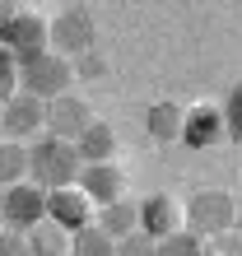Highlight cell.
Wrapping results in <instances>:
<instances>
[{
  "instance_id": "6da1fadb",
  "label": "cell",
  "mask_w": 242,
  "mask_h": 256,
  "mask_svg": "<svg viewBox=\"0 0 242 256\" xmlns=\"http://www.w3.org/2000/svg\"><path fill=\"white\" fill-rule=\"evenodd\" d=\"M80 172H84V163L70 140H56V135L42 130L38 144H28V182L38 191H66L80 182Z\"/></svg>"
},
{
  "instance_id": "7a4b0ae2",
  "label": "cell",
  "mask_w": 242,
  "mask_h": 256,
  "mask_svg": "<svg viewBox=\"0 0 242 256\" xmlns=\"http://www.w3.org/2000/svg\"><path fill=\"white\" fill-rule=\"evenodd\" d=\"M238 224V200L228 191H219V186H210V191H196L186 210H182V228L196 233L205 242V238H219V233H228Z\"/></svg>"
},
{
  "instance_id": "3957f363",
  "label": "cell",
  "mask_w": 242,
  "mask_h": 256,
  "mask_svg": "<svg viewBox=\"0 0 242 256\" xmlns=\"http://www.w3.org/2000/svg\"><path fill=\"white\" fill-rule=\"evenodd\" d=\"M94 38H98V24L84 5H66L47 19V47L66 61H80L84 52H94Z\"/></svg>"
},
{
  "instance_id": "277c9868",
  "label": "cell",
  "mask_w": 242,
  "mask_h": 256,
  "mask_svg": "<svg viewBox=\"0 0 242 256\" xmlns=\"http://www.w3.org/2000/svg\"><path fill=\"white\" fill-rule=\"evenodd\" d=\"M70 80H74V66L56 52H42L38 61L19 66V94L38 98V102H56L70 94Z\"/></svg>"
},
{
  "instance_id": "5b68a950",
  "label": "cell",
  "mask_w": 242,
  "mask_h": 256,
  "mask_svg": "<svg viewBox=\"0 0 242 256\" xmlns=\"http://www.w3.org/2000/svg\"><path fill=\"white\" fill-rule=\"evenodd\" d=\"M0 219L10 233H33L47 219V191H38L33 182H19L10 191H0Z\"/></svg>"
},
{
  "instance_id": "8992f818",
  "label": "cell",
  "mask_w": 242,
  "mask_h": 256,
  "mask_svg": "<svg viewBox=\"0 0 242 256\" xmlns=\"http://www.w3.org/2000/svg\"><path fill=\"white\" fill-rule=\"evenodd\" d=\"M0 47H5L19 66L38 61L42 52H52V47H47V19L33 14V10H19V14L10 19V28L0 33Z\"/></svg>"
},
{
  "instance_id": "52a82bcc",
  "label": "cell",
  "mask_w": 242,
  "mask_h": 256,
  "mask_svg": "<svg viewBox=\"0 0 242 256\" xmlns=\"http://www.w3.org/2000/svg\"><path fill=\"white\" fill-rule=\"evenodd\" d=\"M94 200H88V196L80 191V186H66V191H47V219L56 224L60 233H84L88 224H94Z\"/></svg>"
},
{
  "instance_id": "ba28073f",
  "label": "cell",
  "mask_w": 242,
  "mask_h": 256,
  "mask_svg": "<svg viewBox=\"0 0 242 256\" xmlns=\"http://www.w3.org/2000/svg\"><path fill=\"white\" fill-rule=\"evenodd\" d=\"M135 210H140V233H149L154 242L182 233V200H177V196H168V191H149L144 200H135Z\"/></svg>"
},
{
  "instance_id": "9c48e42d",
  "label": "cell",
  "mask_w": 242,
  "mask_h": 256,
  "mask_svg": "<svg viewBox=\"0 0 242 256\" xmlns=\"http://www.w3.org/2000/svg\"><path fill=\"white\" fill-rule=\"evenodd\" d=\"M0 130L10 140H38L47 130V102L28 98V94H14L5 108H0Z\"/></svg>"
},
{
  "instance_id": "30bf717a",
  "label": "cell",
  "mask_w": 242,
  "mask_h": 256,
  "mask_svg": "<svg viewBox=\"0 0 242 256\" xmlns=\"http://www.w3.org/2000/svg\"><path fill=\"white\" fill-rule=\"evenodd\" d=\"M98 116H94V108H88L84 98H56V102H47V135H56V140H80V135L94 126Z\"/></svg>"
},
{
  "instance_id": "8fae6325",
  "label": "cell",
  "mask_w": 242,
  "mask_h": 256,
  "mask_svg": "<svg viewBox=\"0 0 242 256\" xmlns=\"http://www.w3.org/2000/svg\"><path fill=\"white\" fill-rule=\"evenodd\" d=\"M182 140L186 149H210L224 140V112L219 102H196V108L182 112Z\"/></svg>"
},
{
  "instance_id": "7c38bea8",
  "label": "cell",
  "mask_w": 242,
  "mask_h": 256,
  "mask_svg": "<svg viewBox=\"0 0 242 256\" xmlns=\"http://www.w3.org/2000/svg\"><path fill=\"white\" fill-rule=\"evenodd\" d=\"M74 186H80L88 200H94V210L112 205V200H126V177H121L116 163H94V168H84Z\"/></svg>"
},
{
  "instance_id": "4fadbf2b",
  "label": "cell",
  "mask_w": 242,
  "mask_h": 256,
  "mask_svg": "<svg viewBox=\"0 0 242 256\" xmlns=\"http://www.w3.org/2000/svg\"><path fill=\"white\" fill-rule=\"evenodd\" d=\"M74 154H80V163L84 168H94V163H112V154H116V135H112V126L108 122H94L80 140H74Z\"/></svg>"
},
{
  "instance_id": "5bb4252c",
  "label": "cell",
  "mask_w": 242,
  "mask_h": 256,
  "mask_svg": "<svg viewBox=\"0 0 242 256\" xmlns=\"http://www.w3.org/2000/svg\"><path fill=\"white\" fill-rule=\"evenodd\" d=\"M182 102H172V98H163V102H154V108L144 112V130L154 135L158 144H177L182 140Z\"/></svg>"
},
{
  "instance_id": "9a60e30c",
  "label": "cell",
  "mask_w": 242,
  "mask_h": 256,
  "mask_svg": "<svg viewBox=\"0 0 242 256\" xmlns=\"http://www.w3.org/2000/svg\"><path fill=\"white\" fill-rule=\"evenodd\" d=\"M94 228H102L112 242H121L126 233L140 228V210H135V200H112V205H102L94 214Z\"/></svg>"
},
{
  "instance_id": "2e32d148",
  "label": "cell",
  "mask_w": 242,
  "mask_h": 256,
  "mask_svg": "<svg viewBox=\"0 0 242 256\" xmlns=\"http://www.w3.org/2000/svg\"><path fill=\"white\" fill-rule=\"evenodd\" d=\"M28 238V252L33 256H70V233H60L52 219H42L33 233H24Z\"/></svg>"
},
{
  "instance_id": "e0dca14e",
  "label": "cell",
  "mask_w": 242,
  "mask_h": 256,
  "mask_svg": "<svg viewBox=\"0 0 242 256\" xmlns=\"http://www.w3.org/2000/svg\"><path fill=\"white\" fill-rule=\"evenodd\" d=\"M24 177H28V144H0V186H19L24 182Z\"/></svg>"
},
{
  "instance_id": "ac0fdd59",
  "label": "cell",
  "mask_w": 242,
  "mask_h": 256,
  "mask_svg": "<svg viewBox=\"0 0 242 256\" xmlns=\"http://www.w3.org/2000/svg\"><path fill=\"white\" fill-rule=\"evenodd\" d=\"M70 256H116V242H112L102 228H94V224H88L84 233L70 238Z\"/></svg>"
},
{
  "instance_id": "d6986e66",
  "label": "cell",
  "mask_w": 242,
  "mask_h": 256,
  "mask_svg": "<svg viewBox=\"0 0 242 256\" xmlns=\"http://www.w3.org/2000/svg\"><path fill=\"white\" fill-rule=\"evenodd\" d=\"M224 135H228L233 144H242V80L228 88V98H224Z\"/></svg>"
},
{
  "instance_id": "ffe728a7",
  "label": "cell",
  "mask_w": 242,
  "mask_h": 256,
  "mask_svg": "<svg viewBox=\"0 0 242 256\" xmlns=\"http://www.w3.org/2000/svg\"><path fill=\"white\" fill-rule=\"evenodd\" d=\"M158 256H205V242L196 233L182 228V233H172V238H163V242H158Z\"/></svg>"
},
{
  "instance_id": "44dd1931",
  "label": "cell",
  "mask_w": 242,
  "mask_h": 256,
  "mask_svg": "<svg viewBox=\"0 0 242 256\" xmlns=\"http://www.w3.org/2000/svg\"><path fill=\"white\" fill-rule=\"evenodd\" d=\"M14 94H19V61L0 47V108H5Z\"/></svg>"
},
{
  "instance_id": "7402d4cb",
  "label": "cell",
  "mask_w": 242,
  "mask_h": 256,
  "mask_svg": "<svg viewBox=\"0 0 242 256\" xmlns=\"http://www.w3.org/2000/svg\"><path fill=\"white\" fill-rule=\"evenodd\" d=\"M116 256H158V242H154L149 233L135 228V233H126V238L116 242Z\"/></svg>"
},
{
  "instance_id": "603a6c76",
  "label": "cell",
  "mask_w": 242,
  "mask_h": 256,
  "mask_svg": "<svg viewBox=\"0 0 242 256\" xmlns=\"http://www.w3.org/2000/svg\"><path fill=\"white\" fill-rule=\"evenodd\" d=\"M205 256H242V228H228L219 238H205Z\"/></svg>"
},
{
  "instance_id": "cb8c5ba5",
  "label": "cell",
  "mask_w": 242,
  "mask_h": 256,
  "mask_svg": "<svg viewBox=\"0 0 242 256\" xmlns=\"http://www.w3.org/2000/svg\"><path fill=\"white\" fill-rule=\"evenodd\" d=\"M74 66V80H102V74H108V61H102L98 52H84L80 61H70Z\"/></svg>"
},
{
  "instance_id": "d4e9b609",
  "label": "cell",
  "mask_w": 242,
  "mask_h": 256,
  "mask_svg": "<svg viewBox=\"0 0 242 256\" xmlns=\"http://www.w3.org/2000/svg\"><path fill=\"white\" fill-rule=\"evenodd\" d=\"M0 256H33V252H28V238L0 228Z\"/></svg>"
},
{
  "instance_id": "484cf974",
  "label": "cell",
  "mask_w": 242,
  "mask_h": 256,
  "mask_svg": "<svg viewBox=\"0 0 242 256\" xmlns=\"http://www.w3.org/2000/svg\"><path fill=\"white\" fill-rule=\"evenodd\" d=\"M14 14H19V5H10V0H0V33L10 28V19H14Z\"/></svg>"
},
{
  "instance_id": "4316f807",
  "label": "cell",
  "mask_w": 242,
  "mask_h": 256,
  "mask_svg": "<svg viewBox=\"0 0 242 256\" xmlns=\"http://www.w3.org/2000/svg\"><path fill=\"white\" fill-rule=\"evenodd\" d=\"M238 224H242V205H238Z\"/></svg>"
},
{
  "instance_id": "83f0119b",
  "label": "cell",
  "mask_w": 242,
  "mask_h": 256,
  "mask_svg": "<svg viewBox=\"0 0 242 256\" xmlns=\"http://www.w3.org/2000/svg\"><path fill=\"white\" fill-rule=\"evenodd\" d=\"M0 228H5V219H0Z\"/></svg>"
}]
</instances>
